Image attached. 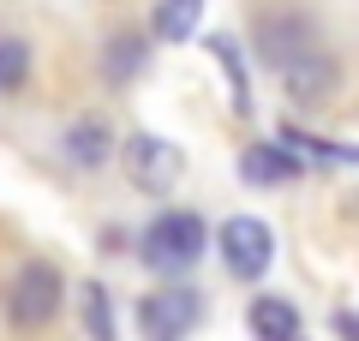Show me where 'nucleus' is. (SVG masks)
Segmentation results:
<instances>
[{
    "mask_svg": "<svg viewBox=\"0 0 359 341\" xmlns=\"http://www.w3.org/2000/svg\"><path fill=\"white\" fill-rule=\"evenodd\" d=\"M204 215L192 210H162L150 227H144V264L162 269V276H186V269L204 258Z\"/></svg>",
    "mask_w": 359,
    "mask_h": 341,
    "instance_id": "obj_1",
    "label": "nucleus"
},
{
    "mask_svg": "<svg viewBox=\"0 0 359 341\" xmlns=\"http://www.w3.org/2000/svg\"><path fill=\"white\" fill-rule=\"evenodd\" d=\"M60 293H66L60 269L42 264V258H30L13 276V288H6V317H13L18 329H48L54 312H60Z\"/></svg>",
    "mask_w": 359,
    "mask_h": 341,
    "instance_id": "obj_2",
    "label": "nucleus"
},
{
    "mask_svg": "<svg viewBox=\"0 0 359 341\" xmlns=\"http://www.w3.org/2000/svg\"><path fill=\"white\" fill-rule=\"evenodd\" d=\"M198 317H204V300L186 293V288H162L138 305V323H144L150 341H186L198 329Z\"/></svg>",
    "mask_w": 359,
    "mask_h": 341,
    "instance_id": "obj_3",
    "label": "nucleus"
},
{
    "mask_svg": "<svg viewBox=\"0 0 359 341\" xmlns=\"http://www.w3.org/2000/svg\"><path fill=\"white\" fill-rule=\"evenodd\" d=\"M222 258H228V269L240 281H257L269 269V258H276V234H269L257 215H233V222L222 227Z\"/></svg>",
    "mask_w": 359,
    "mask_h": 341,
    "instance_id": "obj_4",
    "label": "nucleus"
},
{
    "mask_svg": "<svg viewBox=\"0 0 359 341\" xmlns=\"http://www.w3.org/2000/svg\"><path fill=\"white\" fill-rule=\"evenodd\" d=\"M180 174H186V162H180V150L168 138L138 132V138L126 144V180L138 192H168V186H180Z\"/></svg>",
    "mask_w": 359,
    "mask_h": 341,
    "instance_id": "obj_5",
    "label": "nucleus"
},
{
    "mask_svg": "<svg viewBox=\"0 0 359 341\" xmlns=\"http://www.w3.org/2000/svg\"><path fill=\"white\" fill-rule=\"evenodd\" d=\"M318 48V36H311V25L299 13H276V18H264V25H257V54H264L269 66H294L299 54H311Z\"/></svg>",
    "mask_w": 359,
    "mask_h": 341,
    "instance_id": "obj_6",
    "label": "nucleus"
},
{
    "mask_svg": "<svg viewBox=\"0 0 359 341\" xmlns=\"http://www.w3.org/2000/svg\"><path fill=\"white\" fill-rule=\"evenodd\" d=\"M335 78H341V66H335L323 48H311V54H299V60L282 72V84H287V96H294V102H323L335 90Z\"/></svg>",
    "mask_w": 359,
    "mask_h": 341,
    "instance_id": "obj_7",
    "label": "nucleus"
},
{
    "mask_svg": "<svg viewBox=\"0 0 359 341\" xmlns=\"http://www.w3.org/2000/svg\"><path fill=\"white\" fill-rule=\"evenodd\" d=\"M294 174H299V162L282 144H252V150L240 156V180H252V186H287Z\"/></svg>",
    "mask_w": 359,
    "mask_h": 341,
    "instance_id": "obj_8",
    "label": "nucleus"
},
{
    "mask_svg": "<svg viewBox=\"0 0 359 341\" xmlns=\"http://www.w3.org/2000/svg\"><path fill=\"white\" fill-rule=\"evenodd\" d=\"M108 150H114V138H108L102 120H72V126H66V156H72L78 168H102Z\"/></svg>",
    "mask_w": 359,
    "mask_h": 341,
    "instance_id": "obj_9",
    "label": "nucleus"
},
{
    "mask_svg": "<svg viewBox=\"0 0 359 341\" xmlns=\"http://www.w3.org/2000/svg\"><path fill=\"white\" fill-rule=\"evenodd\" d=\"M252 335L257 341H299V312L287 300H252Z\"/></svg>",
    "mask_w": 359,
    "mask_h": 341,
    "instance_id": "obj_10",
    "label": "nucleus"
},
{
    "mask_svg": "<svg viewBox=\"0 0 359 341\" xmlns=\"http://www.w3.org/2000/svg\"><path fill=\"white\" fill-rule=\"evenodd\" d=\"M198 18H204V0H162V6H156V36L186 42L198 30Z\"/></svg>",
    "mask_w": 359,
    "mask_h": 341,
    "instance_id": "obj_11",
    "label": "nucleus"
},
{
    "mask_svg": "<svg viewBox=\"0 0 359 341\" xmlns=\"http://www.w3.org/2000/svg\"><path fill=\"white\" fill-rule=\"evenodd\" d=\"M138 60H144V42H138V36H120V42H108V54H102V72H108V84H132V78H138Z\"/></svg>",
    "mask_w": 359,
    "mask_h": 341,
    "instance_id": "obj_12",
    "label": "nucleus"
},
{
    "mask_svg": "<svg viewBox=\"0 0 359 341\" xmlns=\"http://www.w3.org/2000/svg\"><path fill=\"white\" fill-rule=\"evenodd\" d=\"M30 78V48L18 36H0V90H18Z\"/></svg>",
    "mask_w": 359,
    "mask_h": 341,
    "instance_id": "obj_13",
    "label": "nucleus"
},
{
    "mask_svg": "<svg viewBox=\"0 0 359 341\" xmlns=\"http://www.w3.org/2000/svg\"><path fill=\"white\" fill-rule=\"evenodd\" d=\"M84 323H90V335H96V341H114V312H108L102 281H90V288H84Z\"/></svg>",
    "mask_w": 359,
    "mask_h": 341,
    "instance_id": "obj_14",
    "label": "nucleus"
},
{
    "mask_svg": "<svg viewBox=\"0 0 359 341\" xmlns=\"http://www.w3.org/2000/svg\"><path fill=\"white\" fill-rule=\"evenodd\" d=\"M335 329H341L347 341H359V312H341V317H335Z\"/></svg>",
    "mask_w": 359,
    "mask_h": 341,
    "instance_id": "obj_15",
    "label": "nucleus"
}]
</instances>
